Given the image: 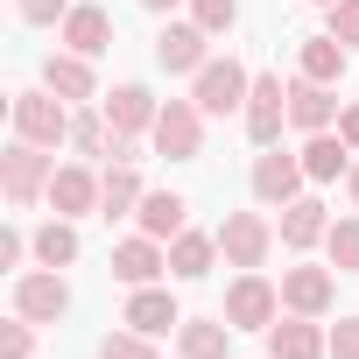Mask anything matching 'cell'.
Masks as SVG:
<instances>
[{"label": "cell", "instance_id": "cell-1", "mask_svg": "<svg viewBox=\"0 0 359 359\" xmlns=\"http://www.w3.org/2000/svg\"><path fill=\"white\" fill-rule=\"evenodd\" d=\"M198 148H205V106H198V99H169V106L155 113V155L198 162Z\"/></svg>", "mask_w": 359, "mask_h": 359}, {"label": "cell", "instance_id": "cell-2", "mask_svg": "<svg viewBox=\"0 0 359 359\" xmlns=\"http://www.w3.org/2000/svg\"><path fill=\"white\" fill-rule=\"evenodd\" d=\"M15 134L22 141H36V148H57L64 134H71V113H64V99L43 85V92H22L15 99Z\"/></svg>", "mask_w": 359, "mask_h": 359}, {"label": "cell", "instance_id": "cell-3", "mask_svg": "<svg viewBox=\"0 0 359 359\" xmlns=\"http://www.w3.org/2000/svg\"><path fill=\"white\" fill-rule=\"evenodd\" d=\"M275 317H282V296H275V289L247 268V275L226 289V324H233V331H268Z\"/></svg>", "mask_w": 359, "mask_h": 359}, {"label": "cell", "instance_id": "cell-4", "mask_svg": "<svg viewBox=\"0 0 359 359\" xmlns=\"http://www.w3.org/2000/svg\"><path fill=\"white\" fill-rule=\"evenodd\" d=\"M0 176H8V198L15 205H36V198H50V155L36 148V141H15L8 155H0Z\"/></svg>", "mask_w": 359, "mask_h": 359}, {"label": "cell", "instance_id": "cell-5", "mask_svg": "<svg viewBox=\"0 0 359 359\" xmlns=\"http://www.w3.org/2000/svg\"><path fill=\"white\" fill-rule=\"evenodd\" d=\"M268 247H275V233H268V219H261V212H233V219L219 226V254H226L233 268H261V261H268Z\"/></svg>", "mask_w": 359, "mask_h": 359}, {"label": "cell", "instance_id": "cell-6", "mask_svg": "<svg viewBox=\"0 0 359 359\" xmlns=\"http://www.w3.org/2000/svg\"><path fill=\"white\" fill-rule=\"evenodd\" d=\"M247 92H254V78H247L233 57H219V64L198 71V92H191V99H198L205 113H233V106H247Z\"/></svg>", "mask_w": 359, "mask_h": 359}, {"label": "cell", "instance_id": "cell-7", "mask_svg": "<svg viewBox=\"0 0 359 359\" xmlns=\"http://www.w3.org/2000/svg\"><path fill=\"white\" fill-rule=\"evenodd\" d=\"M268 359H331V338L317 331V317H282V324H268Z\"/></svg>", "mask_w": 359, "mask_h": 359}, {"label": "cell", "instance_id": "cell-8", "mask_svg": "<svg viewBox=\"0 0 359 359\" xmlns=\"http://www.w3.org/2000/svg\"><path fill=\"white\" fill-rule=\"evenodd\" d=\"M205 43H212V36H205L198 22H169V29L155 36V64H162V71H191V78H198V71L212 64Z\"/></svg>", "mask_w": 359, "mask_h": 359}, {"label": "cell", "instance_id": "cell-9", "mask_svg": "<svg viewBox=\"0 0 359 359\" xmlns=\"http://www.w3.org/2000/svg\"><path fill=\"white\" fill-rule=\"evenodd\" d=\"M282 120H289V92H282V78H254V92H247V134H254L261 148H275Z\"/></svg>", "mask_w": 359, "mask_h": 359}, {"label": "cell", "instance_id": "cell-10", "mask_svg": "<svg viewBox=\"0 0 359 359\" xmlns=\"http://www.w3.org/2000/svg\"><path fill=\"white\" fill-rule=\"evenodd\" d=\"M15 310H22L29 324H57V317L71 310L64 275H22V282H15Z\"/></svg>", "mask_w": 359, "mask_h": 359}, {"label": "cell", "instance_id": "cell-11", "mask_svg": "<svg viewBox=\"0 0 359 359\" xmlns=\"http://www.w3.org/2000/svg\"><path fill=\"white\" fill-rule=\"evenodd\" d=\"M296 191H303V155H261L254 162V198L261 205H296Z\"/></svg>", "mask_w": 359, "mask_h": 359}, {"label": "cell", "instance_id": "cell-12", "mask_svg": "<svg viewBox=\"0 0 359 359\" xmlns=\"http://www.w3.org/2000/svg\"><path fill=\"white\" fill-rule=\"evenodd\" d=\"M155 113H162V106H155V92H148V85H120V92L106 99V120H113V134H120V141L155 134Z\"/></svg>", "mask_w": 359, "mask_h": 359}, {"label": "cell", "instance_id": "cell-13", "mask_svg": "<svg viewBox=\"0 0 359 359\" xmlns=\"http://www.w3.org/2000/svg\"><path fill=\"white\" fill-rule=\"evenodd\" d=\"M331 296H338L331 268H282V303H289V310L324 317V310H331Z\"/></svg>", "mask_w": 359, "mask_h": 359}, {"label": "cell", "instance_id": "cell-14", "mask_svg": "<svg viewBox=\"0 0 359 359\" xmlns=\"http://www.w3.org/2000/svg\"><path fill=\"white\" fill-rule=\"evenodd\" d=\"M289 120H296L303 134H324V127L338 120V99H331V85H317V78H296V85H289Z\"/></svg>", "mask_w": 359, "mask_h": 359}, {"label": "cell", "instance_id": "cell-15", "mask_svg": "<svg viewBox=\"0 0 359 359\" xmlns=\"http://www.w3.org/2000/svg\"><path fill=\"white\" fill-rule=\"evenodd\" d=\"M162 268H169V254H162V247H155L148 233H141V240H120V247H113V275H120V282H134V289H148V282H155Z\"/></svg>", "mask_w": 359, "mask_h": 359}, {"label": "cell", "instance_id": "cell-16", "mask_svg": "<svg viewBox=\"0 0 359 359\" xmlns=\"http://www.w3.org/2000/svg\"><path fill=\"white\" fill-rule=\"evenodd\" d=\"M50 205H57V219L92 212V205H99V176H92V169H57V176H50Z\"/></svg>", "mask_w": 359, "mask_h": 359}, {"label": "cell", "instance_id": "cell-17", "mask_svg": "<svg viewBox=\"0 0 359 359\" xmlns=\"http://www.w3.org/2000/svg\"><path fill=\"white\" fill-rule=\"evenodd\" d=\"M184 212H191V205L176 198V191H148L134 219H141V233H148V240H176V233H184Z\"/></svg>", "mask_w": 359, "mask_h": 359}, {"label": "cell", "instance_id": "cell-18", "mask_svg": "<svg viewBox=\"0 0 359 359\" xmlns=\"http://www.w3.org/2000/svg\"><path fill=\"white\" fill-rule=\"evenodd\" d=\"M127 324H134L141 338H162V331H176L184 317H176V303H169L162 289H134V303H127Z\"/></svg>", "mask_w": 359, "mask_h": 359}, {"label": "cell", "instance_id": "cell-19", "mask_svg": "<svg viewBox=\"0 0 359 359\" xmlns=\"http://www.w3.org/2000/svg\"><path fill=\"white\" fill-rule=\"evenodd\" d=\"M64 43H71L78 57H99V50L113 43V22H106V8H71V15H64Z\"/></svg>", "mask_w": 359, "mask_h": 359}, {"label": "cell", "instance_id": "cell-20", "mask_svg": "<svg viewBox=\"0 0 359 359\" xmlns=\"http://www.w3.org/2000/svg\"><path fill=\"white\" fill-rule=\"evenodd\" d=\"M352 162V148H345V134H310V148H303V176H310V184H331V176Z\"/></svg>", "mask_w": 359, "mask_h": 359}, {"label": "cell", "instance_id": "cell-21", "mask_svg": "<svg viewBox=\"0 0 359 359\" xmlns=\"http://www.w3.org/2000/svg\"><path fill=\"white\" fill-rule=\"evenodd\" d=\"M43 85H50L57 99H92V57H78V50H71V57H50V64H43Z\"/></svg>", "mask_w": 359, "mask_h": 359}, {"label": "cell", "instance_id": "cell-22", "mask_svg": "<svg viewBox=\"0 0 359 359\" xmlns=\"http://www.w3.org/2000/svg\"><path fill=\"white\" fill-rule=\"evenodd\" d=\"M176 338H184V359H226V345H233V324L191 317V324H176Z\"/></svg>", "mask_w": 359, "mask_h": 359}, {"label": "cell", "instance_id": "cell-23", "mask_svg": "<svg viewBox=\"0 0 359 359\" xmlns=\"http://www.w3.org/2000/svg\"><path fill=\"white\" fill-rule=\"evenodd\" d=\"M212 254H219V240H205V233H176V240H169V268L184 275V282L212 275Z\"/></svg>", "mask_w": 359, "mask_h": 359}, {"label": "cell", "instance_id": "cell-24", "mask_svg": "<svg viewBox=\"0 0 359 359\" xmlns=\"http://www.w3.org/2000/svg\"><path fill=\"white\" fill-rule=\"evenodd\" d=\"M331 226H324V205L317 198H296V205H282V240L289 247H310V240H324Z\"/></svg>", "mask_w": 359, "mask_h": 359}, {"label": "cell", "instance_id": "cell-25", "mask_svg": "<svg viewBox=\"0 0 359 359\" xmlns=\"http://www.w3.org/2000/svg\"><path fill=\"white\" fill-rule=\"evenodd\" d=\"M134 205H141L134 169H127V162H113V169L99 176V212H106V219H120V212H134Z\"/></svg>", "mask_w": 359, "mask_h": 359}, {"label": "cell", "instance_id": "cell-26", "mask_svg": "<svg viewBox=\"0 0 359 359\" xmlns=\"http://www.w3.org/2000/svg\"><path fill=\"white\" fill-rule=\"evenodd\" d=\"M303 78H317V85H338V78H345V43H338V36H317V43H303Z\"/></svg>", "mask_w": 359, "mask_h": 359}, {"label": "cell", "instance_id": "cell-27", "mask_svg": "<svg viewBox=\"0 0 359 359\" xmlns=\"http://www.w3.org/2000/svg\"><path fill=\"white\" fill-rule=\"evenodd\" d=\"M36 261H43V268H71V261H78V233H71L64 219H50V226L36 233Z\"/></svg>", "mask_w": 359, "mask_h": 359}, {"label": "cell", "instance_id": "cell-28", "mask_svg": "<svg viewBox=\"0 0 359 359\" xmlns=\"http://www.w3.org/2000/svg\"><path fill=\"white\" fill-rule=\"evenodd\" d=\"M106 127H113L106 113H78V120H71V141H78L85 155H113V134H106Z\"/></svg>", "mask_w": 359, "mask_h": 359}, {"label": "cell", "instance_id": "cell-29", "mask_svg": "<svg viewBox=\"0 0 359 359\" xmlns=\"http://www.w3.org/2000/svg\"><path fill=\"white\" fill-rule=\"evenodd\" d=\"M191 22H198L205 36H226V29L240 22V0H191Z\"/></svg>", "mask_w": 359, "mask_h": 359}, {"label": "cell", "instance_id": "cell-30", "mask_svg": "<svg viewBox=\"0 0 359 359\" xmlns=\"http://www.w3.org/2000/svg\"><path fill=\"white\" fill-rule=\"evenodd\" d=\"M324 247H331V268H359V219L331 226V233H324Z\"/></svg>", "mask_w": 359, "mask_h": 359}, {"label": "cell", "instance_id": "cell-31", "mask_svg": "<svg viewBox=\"0 0 359 359\" xmlns=\"http://www.w3.org/2000/svg\"><path fill=\"white\" fill-rule=\"evenodd\" d=\"M99 359H155V345L141 331H113V338H99Z\"/></svg>", "mask_w": 359, "mask_h": 359}, {"label": "cell", "instance_id": "cell-32", "mask_svg": "<svg viewBox=\"0 0 359 359\" xmlns=\"http://www.w3.org/2000/svg\"><path fill=\"white\" fill-rule=\"evenodd\" d=\"M331 36L338 43H359V0H331Z\"/></svg>", "mask_w": 359, "mask_h": 359}, {"label": "cell", "instance_id": "cell-33", "mask_svg": "<svg viewBox=\"0 0 359 359\" xmlns=\"http://www.w3.org/2000/svg\"><path fill=\"white\" fill-rule=\"evenodd\" d=\"M331 359H359V317H338V331H331Z\"/></svg>", "mask_w": 359, "mask_h": 359}, {"label": "cell", "instance_id": "cell-34", "mask_svg": "<svg viewBox=\"0 0 359 359\" xmlns=\"http://www.w3.org/2000/svg\"><path fill=\"white\" fill-rule=\"evenodd\" d=\"M29 345H36V338H29V317L0 331V359H29Z\"/></svg>", "mask_w": 359, "mask_h": 359}, {"label": "cell", "instance_id": "cell-35", "mask_svg": "<svg viewBox=\"0 0 359 359\" xmlns=\"http://www.w3.org/2000/svg\"><path fill=\"white\" fill-rule=\"evenodd\" d=\"M22 8V22H57V15H71V0H15Z\"/></svg>", "mask_w": 359, "mask_h": 359}, {"label": "cell", "instance_id": "cell-36", "mask_svg": "<svg viewBox=\"0 0 359 359\" xmlns=\"http://www.w3.org/2000/svg\"><path fill=\"white\" fill-rule=\"evenodd\" d=\"M338 134H345V148H359V106H345V113H338Z\"/></svg>", "mask_w": 359, "mask_h": 359}, {"label": "cell", "instance_id": "cell-37", "mask_svg": "<svg viewBox=\"0 0 359 359\" xmlns=\"http://www.w3.org/2000/svg\"><path fill=\"white\" fill-rule=\"evenodd\" d=\"M141 8H155V15H162V8H176V0H141Z\"/></svg>", "mask_w": 359, "mask_h": 359}, {"label": "cell", "instance_id": "cell-38", "mask_svg": "<svg viewBox=\"0 0 359 359\" xmlns=\"http://www.w3.org/2000/svg\"><path fill=\"white\" fill-rule=\"evenodd\" d=\"M352 205H359V162H352Z\"/></svg>", "mask_w": 359, "mask_h": 359}, {"label": "cell", "instance_id": "cell-39", "mask_svg": "<svg viewBox=\"0 0 359 359\" xmlns=\"http://www.w3.org/2000/svg\"><path fill=\"white\" fill-rule=\"evenodd\" d=\"M317 8H331V0H317Z\"/></svg>", "mask_w": 359, "mask_h": 359}]
</instances>
